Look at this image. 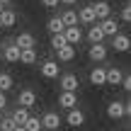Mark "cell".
Listing matches in <instances>:
<instances>
[{
  "label": "cell",
  "instance_id": "6da1fadb",
  "mask_svg": "<svg viewBox=\"0 0 131 131\" xmlns=\"http://www.w3.org/2000/svg\"><path fill=\"white\" fill-rule=\"evenodd\" d=\"M58 88H61V90H68V92H78V88H80L78 75H73V73L58 75Z\"/></svg>",
  "mask_w": 131,
  "mask_h": 131
},
{
  "label": "cell",
  "instance_id": "7a4b0ae2",
  "mask_svg": "<svg viewBox=\"0 0 131 131\" xmlns=\"http://www.w3.org/2000/svg\"><path fill=\"white\" fill-rule=\"evenodd\" d=\"M107 117L109 119H126V107H124V102H119V100H112V102L107 104Z\"/></svg>",
  "mask_w": 131,
  "mask_h": 131
},
{
  "label": "cell",
  "instance_id": "3957f363",
  "mask_svg": "<svg viewBox=\"0 0 131 131\" xmlns=\"http://www.w3.org/2000/svg\"><path fill=\"white\" fill-rule=\"evenodd\" d=\"M58 107H61V109H73V107H78V92L61 90V95H58Z\"/></svg>",
  "mask_w": 131,
  "mask_h": 131
},
{
  "label": "cell",
  "instance_id": "277c9868",
  "mask_svg": "<svg viewBox=\"0 0 131 131\" xmlns=\"http://www.w3.org/2000/svg\"><path fill=\"white\" fill-rule=\"evenodd\" d=\"M66 124H68V126H73V129H78V126H83L85 124V114L80 112L78 107H73V109H66Z\"/></svg>",
  "mask_w": 131,
  "mask_h": 131
},
{
  "label": "cell",
  "instance_id": "5b68a950",
  "mask_svg": "<svg viewBox=\"0 0 131 131\" xmlns=\"http://www.w3.org/2000/svg\"><path fill=\"white\" fill-rule=\"evenodd\" d=\"M129 46H131V39L126 37V34H114V37H112V49H114V51H119V53H126L129 51Z\"/></svg>",
  "mask_w": 131,
  "mask_h": 131
},
{
  "label": "cell",
  "instance_id": "8992f818",
  "mask_svg": "<svg viewBox=\"0 0 131 131\" xmlns=\"http://www.w3.org/2000/svg\"><path fill=\"white\" fill-rule=\"evenodd\" d=\"M3 58L7 63H19V49H17V44H15V41H7L3 46Z\"/></svg>",
  "mask_w": 131,
  "mask_h": 131
},
{
  "label": "cell",
  "instance_id": "52a82bcc",
  "mask_svg": "<svg viewBox=\"0 0 131 131\" xmlns=\"http://www.w3.org/2000/svg\"><path fill=\"white\" fill-rule=\"evenodd\" d=\"M100 27H102V32H104V37H114V34L119 32V22H117V17H104V19H100Z\"/></svg>",
  "mask_w": 131,
  "mask_h": 131
},
{
  "label": "cell",
  "instance_id": "ba28073f",
  "mask_svg": "<svg viewBox=\"0 0 131 131\" xmlns=\"http://www.w3.org/2000/svg\"><path fill=\"white\" fill-rule=\"evenodd\" d=\"M92 12H95V19H104V17H109L112 15V7H109V3L107 0H97V3H92Z\"/></svg>",
  "mask_w": 131,
  "mask_h": 131
},
{
  "label": "cell",
  "instance_id": "9c48e42d",
  "mask_svg": "<svg viewBox=\"0 0 131 131\" xmlns=\"http://www.w3.org/2000/svg\"><path fill=\"white\" fill-rule=\"evenodd\" d=\"M63 37L68 44H80V39H83V29H80V24H73V27H66L63 29Z\"/></svg>",
  "mask_w": 131,
  "mask_h": 131
},
{
  "label": "cell",
  "instance_id": "30bf717a",
  "mask_svg": "<svg viewBox=\"0 0 131 131\" xmlns=\"http://www.w3.org/2000/svg\"><path fill=\"white\" fill-rule=\"evenodd\" d=\"M61 126V117H58L56 112H46L41 117V129H49V131H56Z\"/></svg>",
  "mask_w": 131,
  "mask_h": 131
},
{
  "label": "cell",
  "instance_id": "8fae6325",
  "mask_svg": "<svg viewBox=\"0 0 131 131\" xmlns=\"http://www.w3.org/2000/svg\"><path fill=\"white\" fill-rule=\"evenodd\" d=\"M88 56H90V61H104V58H107V46H104L102 41L100 44H92V46H90V51H88Z\"/></svg>",
  "mask_w": 131,
  "mask_h": 131
},
{
  "label": "cell",
  "instance_id": "7c38bea8",
  "mask_svg": "<svg viewBox=\"0 0 131 131\" xmlns=\"http://www.w3.org/2000/svg\"><path fill=\"white\" fill-rule=\"evenodd\" d=\"M78 24L83 22V24H95L97 19H95V12H92V5H85V7H80L78 12Z\"/></svg>",
  "mask_w": 131,
  "mask_h": 131
},
{
  "label": "cell",
  "instance_id": "4fadbf2b",
  "mask_svg": "<svg viewBox=\"0 0 131 131\" xmlns=\"http://www.w3.org/2000/svg\"><path fill=\"white\" fill-rule=\"evenodd\" d=\"M15 44H17V49H19V51H22V49H34L37 39H34V34H29V32H22V34H17Z\"/></svg>",
  "mask_w": 131,
  "mask_h": 131
},
{
  "label": "cell",
  "instance_id": "5bb4252c",
  "mask_svg": "<svg viewBox=\"0 0 131 131\" xmlns=\"http://www.w3.org/2000/svg\"><path fill=\"white\" fill-rule=\"evenodd\" d=\"M41 75H44L46 80H56V78H58V61H44Z\"/></svg>",
  "mask_w": 131,
  "mask_h": 131
},
{
  "label": "cell",
  "instance_id": "9a60e30c",
  "mask_svg": "<svg viewBox=\"0 0 131 131\" xmlns=\"http://www.w3.org/2000/svg\"><path fill=\"white\" fill-rule=\"evenodd\" d=\"M15 22H17V12H15V10L3 7V12H0V24H3V29L15 27Z\"/></svg>",
  "mask_w": 131,
  "mask_h": 131
},
{
  "label": "cell",
  "instance_id": "2e32d148",
  "mask_svg": "<svg viewBox=\"0 0 131 131\" xmlns=\"http://www.w3.org/2000/svg\"><path fill=\"white\" fill-rule=\"evenodd\" d=\"M88 41H90V44L104 41V32H102V27H100V24H90V29H88Z\"/></svg>",
  "mask_w": 131,
  "mask_h": 131
},
{
  "label": "cell",
  "instance_id": "e0dca14e",
  "mask_svg": "<svg viewBox=\"0 0 131 131\" xmlns=\"http://www.w3.org/2000/svg\"><path fill=\"white\" fill-rule=\"evenodd\" d=\"M34 102H37V95H34V90H22V92H19V107H34Z\"/></svg>",
  "mask_w": 131,
  "mask_h": 131
},
{
  "label": "cell",
  "instance_id": "ac0fdd59",
  "mask_svg": "<svg viewBox=\"0 0 131 131\" xmlns=\"http://www.w3.org/2000/svg\"><path fill=\"white\" fill-rule=\"evenodd\" d=\"M104 70L107 68H102V66H97V68L90 70V83H92L95 88H102L104 85Z\"/></svg>",
  "mask_w": 131,
  "mask_h": 131
},
{
  "label": "cell",
  "instance_id": "d6986e66",
  "mask_svg": "<svg viewBox=\"0 0 131 131\" xmlns=\"http://www.w3.org/2000/svg\"><path fill=\"white\" fill-rule=\"evenodd\" d=\"M56 53H58V61H73L75 58V46L73 44H63L61 49H56Z\"/></svg>",
  "mask_w": 131,
  "mask_h": 131
},
{
  "label": "cell",
  "instance_id": "ffe728a7",
  "mask_svg": "<svg viewBox=\"0 0 131 131\" xmlns=\"http://www.w3.org/2000/svg\"><path fill=\"white\" fill-rule=\"evenodd\" d=\"M34 61H37V49H22V51H19V63L32 66Z\"/></svg>",
  "mask_w": 131,
  "mask_h": 131
},
{
  "label": "cell",
  "instance_id": "44dd1931",
  "mask_svg": "<svg viewBox=\"0 0 131 131\" xmlns=\"http://www.w3.org/2000/svg\"><path fill=\"white\" fill-rule=\"evenodd\" d=\"M46 29H49V32H51V34H61L63 29H66V24L61 22V17H58V15H56V17H51V19H49V22H46Z\"/></svg>",
  "mask_w": 131,
  "mask_h": 131
},
{
  "label": "cell",
  "instance_id": "7402d4cb",
  "mask_svg": "<svg viewBox=\"0 0 131 131\" xmlns=\"http://www.w3.org/2000/svg\"><path fill=\"white\" fill-rule=\"evenodd\" d=\"M27 117H29V109H27V107H17V109L12 112V122L17 124V126H22Z\"/></svg>",
  "mask_w": 131,
  "mask_h": 131
},
{
  "label": "cell",
  "instance_id": "603a6c76",
  "mask_svg": "<svg viewBox=\"0 0 131 131\" xmlns=\"http://www.w3.org/2000/svg\"><path fill=\"white\" fill-rule=\"evenodd\" d=\"M24 129L27 131H41V119L39 117H32V114H29L27 119H24V124H22Z\"/></svg>",
  "mask_w": 131,
  "mask_h": 131
},
{
  "label": "cell",
  "instance_id": "cb8c5ba5",
  "mask_svg": "<svg viewBox=\"0 0 131 131\" xmlns=\"http://www.w3.org/2000/svg\"><path fill=\"white\" fill-rule=\"evenodd\" d=\"M61 17V22L66 27H73V24H78V15H75V10H66L63 15H58Z\"/></svg>",
  "mask_w": 131,
  "mask_h": 131
},
{
  "label": "cell",
  "instance_id": "d4e9b609",
  "mask_svg": "<svg viewBox=\"0 0 131 131\" xmlns=\"http://www.w3.org/2000/svg\"><path fill=\"white\" fill-rule=\"evenodd\" d=\"M12 85H15L12 75H10V73H0V92H7V90H12Z\"/></svg>",
  "mask_w": 131,
  "mask_h": 131
},
{
  "label": "cell",
  "instance_id": "484cf974",
  "mask_svg": "<svg viewBox=\"0 0 131 131\" xmlns=\"http://www.w3.org/2000/svg\"><path fill=\"white\" fill-rule=\"evenodd\" d=\"M63 44H68V41H66V37H63V32L61 34H51V49H61Z\"/></svg>",
  "mask_w": 131,
  "mask_h": 131
},
{
  "label": "cell",
  "instance_id": "4316f807",
  "mask_svg": "<svg viewBox=\"0 0 131 131\" xmlns=\"http://www.w3.org/2000/svg\"><path fill=\"white\" fill-rule=\"evenodd\" d=\"M17 124L12 122V117H5V119H0V131H12Z\"/></svg>",
  "mask_w": 131,
  "mask_h": 131
},
{
  "label": "cell",
  "instance_id": "83f0119b",
  "mask_svg": "<svg viewBox=\"0 0 131 131\" xmlns=\"http://www.w3.org/2000/svg\"><path fill=\"white\" fill-rule=\"evenodd\" d=\"M122 22H131V7L129 5H124V10H122Z\"/></svg>",
  "mask_w": 131,
  "mask_h": 131
},
{
  "label": "cell",
  "instance_id": "f1b7e54d",
  "mask_svg": "<svg viewBox=\"0 0 131 131\" xmlns=\"http://www.w3.org/2000/svg\"><path fill=\"white\" fill-rule=\"evenodd\" d=\"M41 3H44V7H49V10H53V7H58V5H61L58 0H41Z\"/></svg>",
  "mask_w": 131,
  "mask_h": 131
},
{
  "label": "cell",
  "instance_id": "f546056e",
  "mask_svg": "<svg viewBox=\"0 0 131 131\" xmlns=\"http://www.w3.org/2000/svg\"><path fill=\"white\" fill-rule=\"evenodd\" d=\"M5 107H7V95L0 92V109H5Z\"/></svg>",
  "mask_w": 131,
  "mask_h": 131
},
{
  "label": "cell",
  "instance_id": "4dcf8cb0",
  "mask_svg": "<svg viewBox=\"0 0 131 131\" xmlns=\"http://www.w3.org/2000/svg\"><path fill=\"white\" fill-rule=\"evenodd\" d=\"M61 5H73V3H78V0H58Z\"/></svg>",
  "mask_w": 131,
  "mask_h": 131
},
{
  "label": "cell",
  "instance_id": "1f68e13d",
  "mask_svg": "<svg viewBox=\"0 0 131 131\" xmlns=\"http://www.w3.org/2000/svg\"><path fill=\"white\" fill-rule=\"evenodd\" d=\"M12 131H27V129H24V126H15Z\"/></svg>",
  "mask_w": 131,
  "mask_h": 131
},
{
  "label": "cell",
  "instance_id": "d6a6232c",
  "mask_svg": "<svg viewBox=\"0 0 131 131\" xmlns=\"http://www.w3.org/2000/svg\"><path fill=\"white\" fill-rule=\"evenodd\" d=\"M0 3H3V5H7V3H10V0H0Z\"/></svg>",
  "mask_w": 131,
  "mask_h": 131
},
{
  "label": "cell",
  "instance_id": "836d02e7",
  "mask_svg": "<svg viewBox=\"0 0 131 131\" xmlns=\"http://www.w3.org/2000/svg\"><path fill=\"white\" fill-rule=\"evenodd\" d=\"M3 7H5V5H3V3H0V12H3Z\"/></svg>",
  "mask_w": 131,
  "mask_h": 131
},
{
  "label": "cell",
  "instance_id": "e575fe53",
  "mask_svg": "<svg viewBox=\"0 0 131 131\" xmlns=\"http://www.w3.org/2000/svg\"><path fill=\"white\" fill-rule=\"evenodd\" d=\"M0 119H3V109H0Z\"/></svg>",
  "mask_w": 131,
  "mask_h": 131
},
{
  "label": "cell",
  "instance_id": "d590c367",
  "mask_svg": "<svg viewBox=\"0 0 131 131\" xmlns=\"http://www.w3.org/2000/svg\"><path fill=\"white\" fill-rule=\"evenodd\" d=\"M0 29H3V24H0Z\"/></svg>",
  "mask_w": 131,
  "mask_h": 131
}]
</instances>
